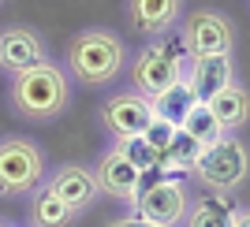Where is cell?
Returning a JSON list of instances; mask_svg holds the SVG:
<instances>
[{
    "instance_id": "1",
    "label": "cell",
    "mask_w": 250,
    "mask_h": 227,
    "mask_svg": "<svg viewBox=\"0 0 250 227\" xmlns=\"http://www.w3.org/2000/svg\"><path fill=\"white\" fill-rule=\"evenodd\" d=\"M11 97H15V108H19L22 115L49 119V115H56L63 108V101H67V78H63V71H56L49 60H42V63H34V67L15 75Z\"/></svg>"
},
{
    "instance_id": "2",
    "label": "cell",
    "mask_w": 250,
    "mask_h": 227,
    "mask_svg": "<svg viewBox=\"0 0 250 227\" xmlns=\"http://www.w3.org/2000/svg\"><path fill=\"white\" fill-rule=\"evenodd\" d=\"M120 60H124V49L116 41V34H108V30H86V34H79L71 41V49H67L71 71L90 86H101V82H108V78H116Z\"/></svg>"
},
{
    "instance_id": "3",
    "label": "cell",
    "mask_w": 250,
    "mask_h": 227,
    "mask_svg": "<svg viewBox=\"0 0 250 227\" xmlns=\"http://www.w3.org/2000/svg\"><path fill=\"white\" fill-rule=\"evenodd\" d=\"M250 171V153L239 138H220L217 145H209L202 160L194 164V175L213 190V194H224V190H235V186L247 179Z\"/></svg>"
},
{
    "instance_id": "4",
    "label": "cell",
    "mask_w": 250,
    "mask_h": 227,
    "mask_svg": "<svg viewBox=\"0 0 250 227\" xmlns=\"http://www.w3.org/2000/svg\"><path fill=\"white\" fill-rule=\"evenodd\" d=\"M45 160L38 153V145H30L26 138H4L0 142V194H26L42 183Z\"/></svg>"
},
{
    "instance_id": "5",
    "label": "cell",
    "mask_w": 250,
    "mask_h": 227,
    "mask_svg": "<svg viewBox=\"0 0 250 227\" xmlns=\"http://www.w3.org/2000/svg\"><path fill=\"white\" fill-rule=\"evenodd\" d=\"M138 205V216L149 220V224H161V227H176L179 220H187V186L183 183H172V179H157L149 183L142 194L135 197Z\"/></svg>"
},
{
    "instance_id": "6",
    "label": "cell",
    "mask_w": 250,
    "mask_h": 227,
    "mask_svg": "<svg viewBox=\"0 0 250 227\" xmlns=\"http://www.w3.org/2000/svg\"><path fill=\"white\" fill-rule=\"evenodd\" d=\"M231 26L228 19H220L217 11H194L183 22V45L190 56H228L231 52Z\"/></svg>"
},
{
    "instance_id": "7",
    "label": "cell",
    "mask_w": 250,
    "mask_h": 227,
    "mask_svg": "<svg viewBox=\"0 0 250 227\" xmlns=\"http://www.w3.org/2000/svg\"><path fill=\"white\" fill-rule=\"evenodd\" d=\"M153 101H146V97H138V93H120V97H112V101H104L101 108V119L104 127L116 134V142L120 138H135V134H146V127L153 123Z\"/></svg>"
},
{
    "instance_id": "8",
    "label": "cell",
    "mask_w": 250,
    "mask_h": 227,
    "mask_svg": "<svg viewBox=\"0 0 250 227\" xmlns=\"http://www.w3.org/2000/svg\"><path fill=\"white\" fill-rule=\"evenodd\" d=\"M179 78H187V67L172 63L157 45H149V49L135 60V86L146 93V97H161V93L172 90Z\"/></svg>"
},
{
    "instance_id": "9",
    "label": "cell",
    "mask_w": 250,
    "mask_h": 227,
    "mask_svg": "<svg viewBox=\"0 0 250 227\" xmlns=\"http://www.w3.org/2000/svg\"><path fill=\"white\" fill-rule=\"evenodd\" d=\"M94 179H97V190H104V194H112V197H124V201H135L142 194V171L124 153H116V149L97 164Z\"/></svg>"
},
{
    "instance_id": "10",
    "label": "cell",
    "mask_w": 250,
    "mask_h": 227,
    "mask_svg": "<svg viewBox=\"0 0 250 227\" xmlns=\"http://www.w3.org/2000/svg\"><path fill=\"white\" fill-rule=\"evenodd\" d=\"M187 82L198 97V104H209L224 86H231V56H190Z\"/></svg>"
},
{
    "instance_id": "11",
    "label": "cell",
    "mask_w": 250,
    "mask_h": 227,
    "mask_svg": "<svg viewBox=\"0 0 250 227\" xmlns=\"http://www.w3.org/2000/svg\"><path fill=\"white\" fill-rule=\"evenodd\" d=\"M42 60H45V49L38 41V34L22 30V26L0 34V67L19 75V71H26V67H34V63H42Z\"/></svg>"
},
{
    "instance_id": "12",
    "label": "cell",
    "mask_w": 250,
    "mask_h": 227,
    "mask_svg": "<svg viewBox=\"0 0 250 227\" xmlns=\"http://www.w3.org/2000/svg\"><path fill=\"white\" fill-rule=\"evenodd\" d=\"M49 190L75 212V208H86L90 201H94L97 179H94V171H86V168H75V164H71V168H60V171H56V179L49 183Z\"/></svg>"
},
{
    "instance_id": "13",
    "label": "cell",
    "mask_w": 250,
    "mask_h": 227,
    "mask_svg": "<svg viewBox=\"0 0 250 227\" xmlns=\"http://www.w3.org/2000/svg\"><path fill=\"white\" fill-rule=\"evenodd\" d=\"M127 15L138 34H165L179 15V0H127Z\"/></svg>"
},
{
    "instance_id": "14",
    "label": "cell",
    "mask_w": 250,
    "mask_h": 227,
    "mask_svg": "<svg viewBox=\"0 0 250 227\" xmlns=\"http://www.w3.org/2000/svg\"><path fill=\"white\" fill-rule=\"evenodd\" d=\"M209 112L217 115V123L224 127V134H228V131H239L250 119V93L243 90L239 82H231L209 101Z\"/></svg>"
},
{
    "instance_id": "15",
    "label": "cell",
    "mask_w": 250,
    "mask_h": 227,
    "mask_svg": "<svg viewBox=\"0 0 250 227\" xmlns=\"http://www.w3.org/2000/svg\"><path fill=\"white\" fill-rule=\"evenodd\" d=\"M239 212L224 194H206L194 208H187V227H235Z\"/></svg>"
},
{
    "instance_id": "16",
    "label": "cell",
    "mask_w": 250,
    "mask_h": 227,
    "mask_svg": "<svg viewBox=\"0 0 250 227\" xmlns=\"http://www.w3.org/2000/svg\"><path fill=\"white\" fill-rule=\"evenodd\" d=\"M198 104V97H194V90H190L187 78H179L172 90H165L161 97H153V112L161 115V119H168V123L183 127V119L190 115V108Z\"/></svg>"
},
{
    "instance_id": "17",
    "label": "cell",
    "mask_w": 250,
    "mask_h": 227,
    "mask_svg": "<svg viewBox=\"0 0 250 227\" xmlns=\"http://www.w3.org/2000/svg\"><path fill=\"white\" fill-rule=\"evenodd\" d=\"M30 216H34V224H38V227H63V224H71V208H67L60 197L45 186V190H38V194H34Z\"/></svg>"
},
{
    "instance_id": "18",
    "label": "cell",
    "mask_w": 250,
    "mask_h": 227,
    "mask_svg": "<svg viewBox=\"0 0 250 227\" xmlns=\"http://www.w3.org/2000/svg\"><path fill=\"white\" fill-rule=\"evenodd\" d=\"M183 131H187L194 142H202L206 149L224 138V127L217 123V115L209 112V104H194V108H190V115L183 119Z\"/></svg>"
},
{
    "instance_id": "19",
    "label": "cell",
    "mask_w": 250,
    "mask_h": 227,
    "mask_svg": "<svg viewBox=\"0 0 250 227\" xmlns=\"http://www.w3.org/2000/svg\"><path fill=\"white\" fill-rule=\"evenodd\" d=\"M116 153H124L127 160H131V164L142 171V175H146V171H153V168L161 164V153H157V149H153V145H149L142 134H135V138H120V149H116Z\"/></svg>"
},
{
    "instance_id": "20",
    "label": "cell",
    "mask_w": 250,
    "mask_h": 227,
    "mask_svg": "<svg viewBox=\"0 0 250 227\" xmlns=\"http://www.w3.org/2000/svg\"><path fill=\"white\" fill-rule=\"evenodd\" d=\"M176 131H179L176 123H168V119H161V115H153V123L146 127V134H142V138H146V142L153 145L157 153L165 156V153H168V145H172V138H176Z\"/></svg>"
},
{
    "instance_id": "21",
    "label": "cell",
    "mask_w": 250,
    "mask_h": 227,
    "mask_svg": "<svg viewBox=\"0 0 250 227\" xmlns=\"http://www.w3.org/2000/svg\"><path fill=\"white\" fill-rule=\"evenodd\" d=\"M108 227H161V224H149V220H142V216H124V220H112Z\"/></svg>"
},
{
    "instance_id": "22",
    "label": "cell",
    "mask_w": 250,
    "mask_h": 227,
    "mask_svg": "<svg viewBox=\"0 0 250 227\" xmlns=\"http://www.w3.org/2000/svg\"><path fill=\"white\" fill-rule=\"evenodd\" d=\"M235 227H250V208H247V212H239V220H235Z\"/></svg>"
}]
</instances>
